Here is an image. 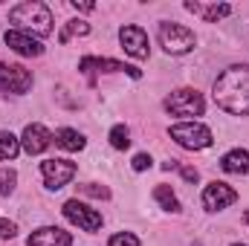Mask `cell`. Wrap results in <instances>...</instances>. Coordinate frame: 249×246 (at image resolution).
Here are the masks:
<instances>
[{"instance_id":"obj_1","label":"cell","mask_w":249,"mask_h":246,"mask_svg":"<svg viewBox=\"0 0 249 246\" xmlns=\"http://www.w3.org/2000/svg\"><path fill=\"white\" fill-rule=\"evenodd\" d=\"M214 105L232 116H249V64L226 67L212 87Z\"/></svg>"},{"instance_id":"obj_2","label":"cell","mask_w":249,"mask_h":246,"mask_svg":"<svg viewBox=\"0 0 249 246\" xmlns=\"http://www.w3.org/2000/svg\"><path fill=\"white\" fill-rule=\"evenodd\" d=\"M9 20L15 23L18 32H26V35H41L44 38V35L53 32V12L41 0H23V3H18L9 12Z\"/></svg>"},{"instance_id":"obj_3","label":"cell","mask_w":249,"mask_h":246,"mask_svg":"<svg viewBox=\"0 0 249 246\" xmlns=\"http://www.w3.org/2000/svg\"><path fill=\"white\" fill-rule=\"evenodd\" d=\"M160 47L168 55H186L197 47V38H194V32L188 26L165 20V23H160Z\"/></svg>"},{"instance_id":"obj_4","label":"cell","mask_w":249,"mask_h":246,"mask_svg":"<svg viewBox=\"0 0 249 246\" xmlns=\"http://www.w3.org/2000/svg\"><path fill=\"white\" fill-rule=\"evenodd\" d=\"M168 136H171V139H174L180 148H186V151H203V148H209V145L214 142L212 130H209L206 124H200V122H180V124H171Z\"/></svg>"},{"instance_id":"obj_5","label":"cell","mask_w":249,"mask_h":246,"mask_svg":"<svg viewBox=\"0 0 249 246\" xmlns=\"http://www.w3.org/2000/svg\"><path fill=\"white\" fill-rule=\"evenodd\" d=\"M203 96L191 87H183V90H174L168 99H165V110L171 116H203Z\"/></svg>"},{"instance_id":"obj_6","label":"cell","mask_w":249,"mask_h":246,"mask_svg":"<svg viewBox=\"0 0 249 246\" xmlns=\"http://www.w3.org/2000/svg\"><path fill=\"white\" fill-rule=\"evenodd\" d=\"M0 90L3 93H29L32 90V72L20 64H3L0 61Z\"/></svg>"},{"instance_id":"obj_7","label":"cell","mask_w":249,"mask_h":246,"mask_svg":"<svg viewBox=\"0 0 249 246\" xmlns=\"http://www.w3.org/2000/svg\"><path fill=\"white\" fill-rule=\"evenodd\" d=\"M78 70L90 78V84L96 81V72H127L130 78H142V70H136V67H127L122 61H113V58H93V55H87V58H81L78 61Z\"/></svg>"},{"instance_id":"obj_8","label":"cell","mask_w":249,"mask_h":246,"mask_svg":"<svg viewBox=\"0 0 249 246\" xmlns=\"http://www.w3.org/2000/svg\"><path fill=\"white\" fill-rule=\"evenodd\" d=\"M64 217H67L70 223H75L78 229H84V232H99L102 223H105L96 209H90V206H84V203H78V200H67V203H64Z\"/></svg>"},{"instance_id":"obj_9","label":"cell","mask_w":249,"mask_h":246,"mask_svg":"<svg viewBox=\"0 0 249 246\" xmlns=\"http://www.w3.org/2000/svg\"><path fill=\"white\" fill-rule=\"evenodd\" d=\"M41 174H44V185L50 191H58L75 177V162H70V159H44Z\"/></svg>"},{"instance_id":"obj_10","label":"cell","mask_w":249,"mask_h":246,"mask_svg":"<svg viewBox=\"0 0 249 246\" xmlns=\"http://www.w3.org/2000/svg\"><path fill=\"white\" fill-rule=\"evenodd\" d=\"M235 200H238V191L226 183H217V180H214V183H209L203 188V209H206V211H223V209H229Z\"/></svg>"},{"instance_id":"obj_11","label":"cell","mask_w":249,"mask_h":246,"mask_svg":"<svg viewBox=\"0 0 249 246\" xmlns=\"http://www.w3.org/2000/svg\"><path fill=\"white\" fill-rule=\"evenodd\" d=\"M119 41H122V50L130 58H148L151 55V47H148V35L142 26L136 23H127L119 29Z\"/></svg>"},{"instance_id":"obj_12","label":"cell","mask_w":249,"mask_h":246,"mask_svg":"<svg viewBox=\"0 0 249 246\" xmlns=\"http://www.w3.org/2000/svg\"><path fill=\"white\" fill-rule=\"evenodd\" d=\"M50 142H53V133L44 127V124H26L23 127V136H20V148L29 154V157H35V154H44L47 148H50Z\"/></svg>"},{"instance_id":"obj_13","label":"cell","mask_w":249,"mask_h":246,"mask_svg":"<svg viewBox=\"0 0 249 246\" xmlns=\"http://www.w3.org/2000/svg\"><path fill=\"white\" fill-rule=\"evenodd\" d=\"M3 41H6L9 50H15L18 55H26V58H35V55L44 53V44H41L38 38H32V35H26V32H18V29H6Z\"/></svg>"},{"instance_id":"obj_14","label":"cell","mask_w":249,"mask_h":246,"mask_svg":"<svg viewBox=\"0 0 249 246\" xmlns=\"http://www.w3.org/2000/svg\"><path fill=\"white\" fill-rule=\"evenodd\" d=\"M26 246H72L70 232H64L58 226H41L29 235Z\"/></svg>"},{"instance_id":"obj_15","label":"cell","mask_w":249,"mask_h":246,"mask_svg":"<svg viewBox=\"0 0 249 246\" xmlns=\"http://www.w3.org/2000/svg\"><path fill=\"white\" fill-rule=\"evenodd\" d=\"M186 9L194 12V15H200L206 23H217V20H223L226 15H232V6H229V3H197V0H188Z\"/></svg>"},{"instance_id":"obj_16","label":"cell","mask_w":249,"mask_h":246,"mask_svg":"<svg viewBox=\"0 0 249 246\" xmlns=\"http://www.w3.org/2000/svg\"><path fill=\"white\" fill-rule=\"evenodd\" d=\"M220 168H223L226 174H249V151H244V148H235V151L223 154Z\"/></svg>"},{"instance_id":"obj_17","label":"cell","mask_w":249,"mask_h":246,"mask_svg":"<svg viewBox=\"0 0 249 246\" xmlns=\"http://www.w3.org/2000/svg\"><path fill=\"white\" fill-rule=\"evenodd\" d=\"M55 145L64 148V151H81L84 145H87V139L78 133V130H72V127H61V130H55Z\"/></svg>"},{"instance_id":"obj_18","label":"cell","mask_w":249,"mask_h":246,"mask_svg":"<svg viewBox=\"0 0 249 246\" xmlns=\"http://www.w3.org/2000/svg\"><path fill=\"white\" fill-rule=\"evenodd\" d=\"M18 154H20V139L9 130H0V162L15 159Z\"/></svg>"},{"instance_id":"obj_19","label":"cell","mask_w":249,"mask_h":246,"mask_svg":"<svg viewBox=\"0 0 249 246\" xmlns=\"http://www.w3.org/2000/svg\"><path fill=\"white\" fill-rule=\"evenodd\" d=\"M75 35H78V38H81V35H90V23H87V20H78V18H75V20H67L64 29L58 32V41H61V44H70V38H75Z\"/></svg>"},{"instance_id":"obj_20","label":"cell","mask_w":249,"mask_h":246,"mask_svg":"<svg viewBox=\"0 0 249 246\" xmlns=\"http://www.w3.org/2000/svg\"><path fill=\"white\" fill-rule=\"evenodd\" d=\"M154 200H157L165 211H180V200H177V194H174L168 185H157V188H154Z\"/></svg>"},{"instance_id":"obj_21","label":"cell","mask_w":249,"mask_h":246,"mask_svg":"<svg viewBox=\"0 0 249 246\" xmlns=\"http://www.w3.org/2000/svg\"><path fill=\"white\" fill-rule=\"evenodd\" d=\"M110 145H113L116 151H124V148L130 145V130H127L124 124H113V127H110Z\"/></svg>"},{"instance_id":"obj_22","label":"cell","mask_w":249,"mask_h":246,"mask_svg":"<svg viewBox=\"0 0 249 246\" xmlns=\"http://www.w3.org/2000/svg\"><path fill=\"white\" fill-rule=\"evenodd\" d=\"M18 183V174L12 168H0V194H12Z\"/></svg>"},{"instance_id":"obj_23","label":"cell","mask_w":249,"mask_h":246,"mask_svg":"<svg viewBox=\"0 0 249 246\" xmlns=\"http://www.w3.org/2000/svg\"><path fill=\"white\" fill-rule=\"evenodd\" d=\"M78 191H81V194H87V197H99V200H107V197H110V188H105V185H96V183L78 185Z\"/></svg>"},{"instance_id":"obj_24","label":"cell","mask_w":249,"mask_h":246,"mask_svg":"<svg viewBox=\"0 0 249 246\" xmlns=\"http://www.w3.org/2000/svg\"><path fill=\"white\" fill-rule=\"evenodd\" d=\"M107 246H139V238L136 235H130V232H119V235H113L110 238V244Z\"/></svg>"},{"instance_id":"obj_25","label":"cell","mask_w":249,"mask_h":246,"mask_svg":"<svg viewBox=\"0 0 249 246\" xmlns=\"http://www.w3.org/2000/svg\"><path fill=\"white\" fill-rule=\"evenodd\" d=\"M18 235V226L12 220H0V241H12Z\"/></svg>"},{"instance_id":"obj_26","label":"cell","mask_w":249,"mask_h":246,"mask_svg":"<svg viewBox=\"0 0 249 246\" xmlns=\"http://www.w3.org/2000/svg\"><path fill=\"white\" fill-rule=\"evenodd\" d=\"M151 162H154V159H151L148 154H136V157H133V171H148Z\"/></svg>"},{"instance_id":"obj_27","label":"cell","mask_w":249,"mask_h":246,"mask_svg":"<svg viewBox=\"0 0 249 246\" xmlns=\"http://www.w3.org/2000/svg\"><path fill=\"white\" fill-rule=\"evenodd\" d=\"M177 171L183 174V180H186V183H197V180H200V174H197V168H191V165H180Z\"/></svg>"},{"instance_id":"obj_28","label":"cell","mask_w":249,"mask_h":246,"mask_svg":"<svg viewBox=\"0 0 249 246\" xmlns=\"http://www.w3.org/2000/svg\"><path fill=\"white\" fill-rule=\"evenodd\" d=\"M72 9H75V12H93L96 3H78V0H72Z\"/></svg>"},{"instance_id":"obj_29","label":"cell","mask_w":249,"mask_h":246,"mask_svg":"<svg viewBox=\"0 0 249 246\" xmlns=\"http://www.w3.org/2000/svg\"><path fill=\"white\" fill-rule=\"evenodd\" d=\"M244 223H247V226H249V209H247V211H244Z\"/></svg>"},{"instance_id":"obj_30","label":"cell","mask_w":249,"mask_h":246,"mask_svg":"<svg viewBox=\"0 0 249 246\" xmlns=\"http://www.w3.org/2000/svg\"><path fill=\"white\" fill-rule=\"evenodd\" d=\"M232 246H247V244H232Z\"/></svg>"}]
</instances>
